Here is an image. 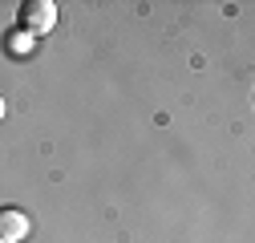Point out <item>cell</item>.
I'll use <instances>...</instances> for the list:
<instances>
[{
  "label": "cell",
  "instance_id": "cell-3",
  "mask_svg": "<svg viewBox=\"0 0 255 243\" xmlns=\"http://www.w3.org/2000/svg\"><path fill=\"white\" fill-rule=\"evenodd\" d=\"M0 118H4V98H0Z\"/></svg>",
  "mask_w": 255,
  "mask_h": 243
},
{
  "label": "cell",
  "instance_id": "cell-2",
  "mask_svg": "<svg viewBox=\"0 0 255 243\" xmlns=\"http://www.w3.org/2000/svg\"><path fill=\"white\" fill-rule=\"evenodd\" d=\"M28 235V215L16 207H0V243H20Z\"/></svg>",
  "mask_w": 255,
  "mask_h": 243
},
{
  "label": "cell",
  "instance_id": "cell-1",
  "mask_svg": "<svg viewBox=\"0 0 255 243\" xmlns=\"http://www.w3.org/2000/svg\"><path fill=\"white\" fill-rule=\"evenodd\" d=\"M20 28L28 37H45L57 28V4L53 0H28V4L20 8Z\"/></svg>",
  "mask_w": 255,
  "mask_h": 243
}]
</instances>
